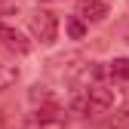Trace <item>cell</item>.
<instances>
[{
  "label": "cell",
  "mask_w": 129,
  "mask_h": 129,
  "mask_svg": "<svg viewBox=\"0 0 129 129\" xmlns=\"http://www.w3.org/2000/svg\"><path fill=\"white\" fill-rule=\"evenodd\" d=\"M108 71H111L114 80H129V58H114Z\"/></svg>",
  "instance_id": "ba28073f"
},
{
  "label": "cell",
  "mask_w": 129,
  "mask_h": 129,
  "mask_svg": "<svg viewBox=\"0 0 129 129\" xmlns=\"http://www.w3.org/2000/svg\"><path fill=\"white\" fill-rule=\"evenodd\" d=\"M77 15L86 22H102L108 15V3L105 0H77Z\"/></svg>",
  "instance_id": "277c9868"
},
{
  "label": "cell",
  "mask_w": 129,
  "mask_h": 129,
  "mask_svg": "<svg viewBox=\"0 0 129 129\" xmlns=\"http://www.w3.org/2000/svg\"><path fill=\"white\" fill-rule=\"evenodd\" d=\"M86 99H89V111H111L114 108V89L95 83L86 89Z\"/></svg>",
  "instance_id": "3957f363"
},
{
  "label": "cell",
  "mask_w": 129,
  "mask_h": 129,
  "mask_svg": "<svg viewBox=\"0 0 129 129\" xmlns=\"http://www.w3.org/2000/svg\"><path fill=\"white\" fill-rule=\"evenodd\" d=\"M68 34H71V40H80L86 34V25L80 22V19H68Z\"/></svg>",
  "instance_id": "9c48e42d"
},
{
  "label": "cell",
  "mask_w": 129,
  "mask_h": 129,
  "mask_svg": "<svg viewBox=\"0 0 129 129\" xmlns=\"http://www.w3.org/2000/svg\"><path fill=\"white\" fill-rule=\"evenodd\" d=\"M0 43H3L6 49H12L15 55H28L31 52V40L22 34V31L9 28V25H0Z\"/></svg>",
  "instance_id": "7a4b0ae2"
},
{
  "label": "cell",
  "mask_w": 129,
  "mask_h": 129,
  "mask_svg": "<svg viewBox=\"0 0 129 129\" xmlns=\"http://www.w3.org/2000/svg\"><path fill=\"white\" fill-rule=\"evenodd\" d=\"M28 99H31V105H49L52 102V92L46 89V86H31V92H28Z\"/></svg>",
  "instance_id": "52a82bcc"
},
{
  "label": "cell",
  "mask_w": 129,
  "mask_h": 129,
  "mask_svg": "<svg viewBox=\"0 0 129 129\" xmlns=\"http://www.w3.org/2000/svg\"><path fill=\"white\" fill-rule=\"evenodd\" d=\"M15 80H19V68L9 61H0V89H9Z\"/></svg>",
  "instance_id": "8992f818"
},
{
  "label": "cell",
  "mask_w": 129,
  "mask_h": 129,
  "mask_svg": "<svg viewBox=\"0 0 129 129\" xmlns=\"http://www.w3.org/2000/svg\"><path fill=\"white\" fill-rule=\"evenodd\" d=\"M28 28H31V34H34V40H40V43H52L58 37V19H55V12H49V9L34 12L31 22H28Z\"/></svg>",
  "instance_id": "6da1fadb"
},
{
  "label": "cell",
  "mask_w": 129,
  "mask_h": 129,
  "mask_svg": "<svg viewBox=\"0 0 129 129\" xmlns=\"http://www.w3.org/2000/svg\"><path fill=\"white\" fill-rule=\"evenodd\" d=\"M34 117H37V123H43V126H46V123H61V120H64V108H58L55 102H49V105H40Z\"/></svg>",
  "instance_id": "5b68a950"
}]
</instances>
